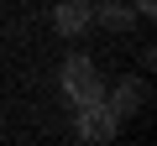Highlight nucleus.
<instances>
[{"label": "nucleus", "instance_id": "1", "mask_svg": "<svg viewBox=\"0 0 157 146\" xmlns=\"http://www.w3.org/2000/svg\"><path fill=\"white\" fill-rule=\"evenodd\" d=\"M58 84H63V94H68V104H73V110H78V104L105 99V78H100V68H94L84 52H73V57L58 68Z\"/></svg>", "mask_w": 157, "mask_h": 146}, {"label": "nucleus", "instance_id": "2", "mask_svg": "<svg viewBox=\"0 0 157 146\" xmlns=\"http://www.w3.org/2000/svg\"><path fill=\"white\" fill-rule=\"evenodd\" d=\"M115 130H121V120H115V110L105 99L78 104V115H73V136L78 141H115Z\"/></svg>", "mask_w": 157, "mask_h": 146}, {"label": "nucleus", "instance_id": "3", "mask_svg": "<svg viewBox=\"0 0 157 146\" xmlns=\"http://www.w3.org/2000/svg\"><path fill=\"white\" fill-rule=\"evenodd\" d=\"M52 31H63V37L94 31V5H89V0H58V5H52Z\"/></svg>", "mask_w": 157, "mask_h": 146}, {"label": "nucleus", "instance_id": "4", "mask_svg": "<svg viewBox=\"0 0 157 146\" xmlns=\"http://www.w3.org/2000/svg\"><path fill=\"white\" fill-rule=\"evenodd\" d=\"M105 104L115 110V120H126V115H136V110L147 104V84H141V78H121L115 89H105Z\"/></svg>", "mask_w": 157, "mask_h": 146}, {"label": "nucleus", "instance_id": "5", "mask_svg": "<svg viewBox=\"0 0 157 146\" xmlns=\"http://www.w3.org/2000/svg\"><path fill=\"white\" fill-rule=\"evenodd\" d=\"M94 26H105V31H131V26H136V5H121V0H94Z\"/></svg>", "mask_w": 157, "mask_h": 146}, {"label": "nucleus", "instance_id": "6", "mask_svg": "<svg viewBox=\"0 0 157 146\" xmlns=\"http://www.w3.org/2000/svg\"><path fill=\"white\" fill-rule=\"evenodd\" d=\"M136 16H141V21H152V16H157V0H136Z\"/></svg>", "mask_w": 157, "mask_h": 146}, {"label": "nucleus", "instance_id": "7", "mask_svg": "<svg viewBox=\"0 0 157 146\" xmlns=\"http://www.w3.org/2000/svg\"><path fill=\"white\" fill-rule=\"evenodd\" d=\"M89 5H94V0H89Z\"/></svg>", "mask_w": 157, "mask_h": 146}]
</instances>
